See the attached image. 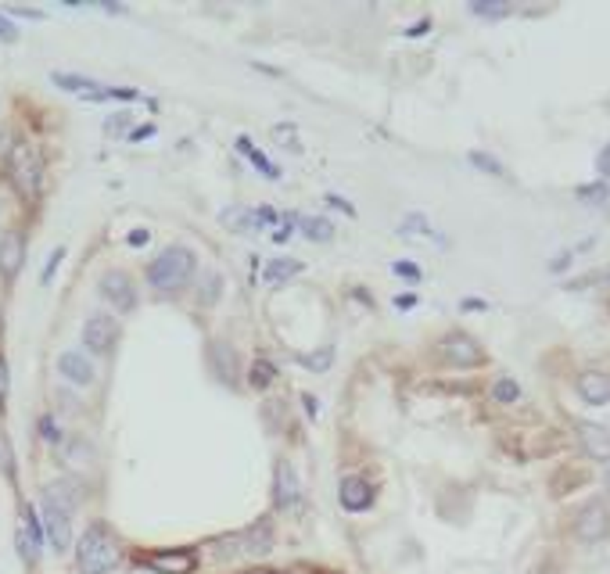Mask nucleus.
<instances>
[{
  "label": "nucleus",
  "instance_id": "nucleus-1",
  "mask_svg": "<svg viewBox=\"0 0 610 574\" xmlns=\"http://www.w3.org/2000/svg\"><path fill=\"white\" fill-rule=\"evenodd\" d=\"M194 276V251L187 244H169L147 266V280L155 291H180Z\"/></svg>",
  "mask_w": 610,
  "mask_h": 574
},
{
  "label": "nucleus",
  "instance_id": "nucleus-2",
  "mask_svg": "<svg viewBox=\"0 0 610 574\" xmlns=\"http://www.w3.org/2000/svg\"><path fill=\"white\" fill-rule=\"evenodd\" d=\"M76 564L83 574H104V571H112L119 564V542L112 539V531L108 527H87V535L79 539L76 546Z\"/></svg>",
  "mask_w": 610,
  "mask_h": 574
},
{
  "label": "nucleus",
  "instance_id": "nucleus-3",
  "mask_svg": "<svg viewBox=\"0 0 610 574\" xmlns=\"http://www.w3.org/2000/svg\"><path fill=\"white\" fill-rule=\"evenodd\" d=\"M273 549V527L262 521L255 527H248L241 531V535H230L223 542L212 546V552L219 560H234V557H266V552Z\"/></svg>",
  "mask_w": 610,
  "mask_h": 574
},
{
  "label": "nucleus",
  "instance_id": "nucleus-4",
  "mask_svg": "<svg viewBox=\"0 0 610 574\" xmlns=\"http://www.w3.org/2000/svg\"><path fill=\"white\" fill-rule=\"evenodd\" d=\"M8 169H11L15 187L22 190L26 198H33L40 190V183H44V158H40V151L33 144H15V151L8 158Z\"/></svg>",
  "mask_w": 610,
  "mask_h": 574
},
{
  "label": "nucleus",
  "instance_id": "nucleus-5",
  "mask_svg": "<svg viewBox=\"0 0 610 574\" xmlns=\"http://www.w3.org/2000/svg\"><path fill=\"white\" fill-rule=\"evenodd\" d=\"M441 355H446V363L456 366V370H477L481 363H485V352H481V345L474 341L471 334H464V330H456V334L446 337Z\"/></svg>",
  "mask_w": 610,
  "mask_h": 574
},
{
  "label": "nucleus",
  "instance_id": "nucleus-6",
  "mask_svg": "<svg viewBox=\"0 0 610 574\" xmlns=\"http://www.w3.org/2000/svg\"><path fill=\"white\" fill-rule=\"evenodd\" d=\"M115 337H119L115 316H104V312L87 316V323H83V345H87L94 355H108L115 348Z\"/></svg>",
  "mask_w": 610,
  "mask_h": 574
},
{
  "label": "nucleus",
  "instance_id": "nucleus-7",
  "mask_svg": "<svg viewBox=\"0 0 610 574\" xmlns=\"http://www.w3.org/2000/svg\"><path fill=\"white\" fill-rule=\"evenodd\" d=\"M101 294H104V298H108L119 312H130V309L137 305V287H133V280H130L122 269H112V273L101 276Z\"/></svg>",
  "mask_w": 610,
  "mask_h": 574
},
{
  "label": "nucleus",
  "instance_id": "nucleus-8",
  "mask_svg": "<svg viewBox=\"0 0 610 574\" xmlns=\"http://www.w3.org/2000/svg\"><path fill=\"white\" fill-rule=\"evenodd\" d=\"M44 524H47V539L58 552H65L72 542V524H69V509L58 506L51 499H44Z\"/></svg>",
  "mask_w": 610,
  "mask_h": 574
},
{
  "label": "nucleus",
  "instance_id": "nucleus-9",
  "mask_svg": "<svg viewBox=\"0 0 610 574\" xmlns=\"http://www.w3.org/2000/svg\"><path fill=\"white\" fill-rule=\"evenodd\" d=\"M22 259H26V241L18 230H8L4 237H0V276L11 280V276L22 269Z\"/></svg>",
  "mask_w": 610,
  "mask_h": 574
},
{
  "label": "nucleus",
  "instance_id": "nucleus-10",
  "mask_svg": "<svg viewBox=\"0 0 610 574\" xmlns=\"http://www.w3.org/2000/svg\"><path fill=\"white\" fill-rule=\"evenodd\" d=\"M219 223L226 230H234V233H259L266 230L262 216H259V208H248V205H230L219 212Z\"/></svg>",
  "mask_w": 610,
  "mask_h": 574
},
{
  "label": "nucleus",
  "instance_id": "nucleus-11",
  "mask_svg": "<svg viewBox=\"0 0 610 574\" xmlns=\"http://www.w3.org/2000/svg\"><path fill=\"white\" fill-rule=\"evenodd\" d=\"M147 567L158 574H191L194 571V552L191 549H165V552H151Z\"/></svg>",
  "mask_w": 610,
  "mask_h": 574
},
{
  "label": "nucleus",
  "instance_id": "nucleus-12",
  "mask_svg": "<svg viewBox=\"0 0 610 574\" xmlns=\"http://www.w3.org/2000/svg\"><path fill=\"white\" fill-rule=\"evenodd\" d=\"M58 373L65 380H72V385H79V388L94 385V363L83 352H61L58 355Z\"/></svg>",
  "mask_w": 610,
  "mask_h": 574
},
{
  "label": "nucleus",
  "instance_id": "nucleus-13",
  "mask_svg": "<svg viewBox=\"0 0 610 574\" xmlns=\"http://www.w3.org/2000/svg\"><path fill=\"white\" fill-rule=\"evenodd\" d=\"M298 499H302V481L294 474V466L287 459H280L277 463V506L291 509V506H298Z\"/></svg>",
  "mask_w": 610,
  "mask_h": 574
},
{
  "label": "nucleus",
  "instance_id": "nucleus-14",
  "mask_svg": "<svg viewBox=\"0 0 610 574\" xmlns=\"http://www.w3.org/2000/svg\"><path fill=\"white\" fill-rule=\"evenodd\" d=\"M338 496H341V506H345V509H352V514H355V509H366V506H370V499H373L370 484H366L363 478H345Z\"/></svg>",
  "mask_w": 610,
  "mask_h": 574
},
{
  "label": "nucleus",
  "instance_id": "nucleus-15",
  "mask_svg": "<svg viewBox=\"0 0 610 574\" xmlns=\"http://www.w3.org/2000/svg\"><path fill=\"white\" fill-rule=\"evenodd\" d=\"M237 151L248 155V162L255 165L266 180H280V169H277V165H269V158H266L262 151H255V147H251V137H237Z\"/></svg>",
  "mask_w": 610,
  "mask_h": 574
},
{
  "label": "nucleus",
  "instance_id": "nucleus-16",
  "mask_svg": "<svg viewBox=\"0 0 610 574\" xmlns=\"http://www.w3.org/2000/svg\"><path fill=\"white\" fill-rule=\"evenodd\" d=\"M298 273H302V262H294V259H273L262 276H266V284H277L280 287V284H287L291 276H298Z\"/></svg>",
  "mask_w": 610,
  "mask_h": 574
},
{
  "label": "nucleus",
  "instance_id": "nucleus-17",
  "mask_svg": "<svg viewBox=\"0 0 610 574\" xmlns=\"http://www.w3.org/2000/svg\"><path fill=\"white\" fill-rule=\"evenodd\" d=\"M298 230L309 241H330L334 237V223L323 216H298Z\"/></svg>",
  "mask_w": 610,
  "mask_h": 574
},
{
  "label": "nucleus",
  "instance_id": "nucleus-18",
  "mask_svg": "<svg viewBox=\"0 0 610 574\" xmlns=\"http://www.w3.org/2000/svg\"><path fill=\"white\" fill-rule=\"evenodd\" d=\"M302 363L309 366V370H316V373H323L330 363H334V345H323V348H316V352H309V355H302Z\"/></svg>",
  "mask_w": 610,
  "mask_h": 574
},
{
  "label": "nucleus",
  "instance_id": "nucleus-19",
  "mask_svg": "<svg viewBox=\"0 0 610 574\" xmlns=\"http://www.w3.org/2000/svg\"><path fill=\"white\" fill-rule=\"evenodd\" d=\"M273 140H280L287 151H298V130H294V126H273Z\"/></svg>",
  "mask_w": 610,
  "mask_h": 574
},
{
  "label": "nucleus",
  "instance_id": "nucleus-20",
  "mask_svg": "<svg viewBox=\"0 0 610 574\" xmlns=\"http://www.w3.org/2000/svg\"><path fill=\"white\" fill-rule=\"evenodd\" d=\"M269 380H273V366L266 363V359H259V363L251 366V385H255V388H266Z\"/></svg>",
  "mask_w": 610,
  "mask_h": 574
},
{
  "label": "nucleus",
  "instance_id": "nucleus-21",
  "mask_svg": "<svg viewBox=\"0 0 610 574\" xmlns=\"http://www.w3.org/2000/svg\"><path fill=\"white\" fill-rule=\"evenodd\" d=\"M216 287H219V276H216V273H208V276H205V291H201V302H212V298H216Z\"/></svg>",
  "mask_w": 610,
  "mask_h": 574
},
{
  "label": "nucleus",
  "instance_id": "nucleus-22",
  "mask_svg": "<svg viewBox=\"0 0 610 574\" xmlns=\"http://www.w3.org/2000/svg\"><path fill=\"white\" fill-rule=\"evenodd\" d=\"M61 259H65V251H61V248H54V251H51V262L44 266V284H47L51 276H54V269H58V262H61Z\"/></svg>",
  "mask_w": 610,
  "mask_h": 574
},
{
  "label": "nucleus",
  "instance_id": "nucleus-23",
  "mask_svg": "<svg viewBox=\"0 0 610 574\" xmlns=\"http://www.w3.org/2000/svg\"><path fill=\"white\" fill-rule=\"evenodd\" d=\"M0 40H8V44H15V40H18V29L11 26V18H4V15H0Z\"/></svg>",
  "mask_w": 610,
  "mask_h": 574
},
{
  "label": "nucleus",
  "instance_id": "nucleus-24",
  "mask_svg": "<svg viewBox=\"0 0 610 574\" xmlns=\"http://www.w3.org/2000/svg\"><path fill=\"white\" fill-rule=\"evenodd\" d=\"M40 431H44V438H47V441H58V438H61V434H58V428H54V420H51V416H44V420H40Z\"/></svg>",
  "mask_w": 610,
  "mask_h": 574
},
{
  "label": "nucleus",
  "instance_id": "nucleus-25",
  "mask_svg": "<svg viewBox=\"0 0 610 574\" xmlns=\"http://www.w3.org/2000/svg\"><path fill=\"white\" fill-rule=\"evenodd\" d=\"M11 151H15V147H11V137H8V133H0V162H8Z\"/></svg>",
  "mask_w": 610,
  "mask_h": 574
},
{
  "label": "nucleus",
  "instance_id": "nucleus-26",
  "mask_svg": "<svg viewBox=\"0 0 610 574\" xmlns=\"http://www.w3.org/2000/svg\"><path fill=\"white\" fill-rule=\"evenodd\" d=\"M395 273H398V276H409V280H416V276H420V269H416V266H409V262H398V266H395Z\"/></svg>",
  "mask_w": 610,
  "mask_h": 574
},
{
  "label": "nucleus",
  "instance_id": "nucleus-27",
  "mask_svg": "<svg viewBox=\"0 0 610 574\" xmlns=\"http://www.w3.org/2000/svg\"><path fill=\"white\" fill-rule=\"evenodd\" d=\"M8 398V363L0 359V402Z\"/></svg>",
  "mask_w": 610,
  "mask_h": 574
},
{
  "label": "nucleus",
  "instance_id": "nucleus-28",
  "mask_svg": "<svg viewBox=\"0 0 610 574\" xmlns=\"http://www.w3.org/2000/svg\"><path fill=\"white\" fill-rule=\"evenodd\" d=\"M144 241H147V233H144V230H140V233H130V244H137V248H140Z\"/></svg>",
  "mask_w": 610,
  "mask_h": 574
},
{
  "label": "nucleus",
  "instance_id": "nucleus-29",
  "mask_svg": "<svg viewBox=\"0 0 610 574\" xmlns=\"http://www.w3.org/2000/svg\"><path fill=\"white\" fill-rule=\"evenodd\" d=\"M255 574H273V571H255Z\"/></svg>",
  "mask_w": 610,
  "mask_h": 574
},
{
  "label": "nucleus",
  "instance_id": "nucleus-30",
  "mask_svg": "<svg viewBox=\"0 0 610 574\" xmlns=\"http://www.w3.org/2000/svg\"><path fill=\"white\" fill-rule=\"evenodd\" d=\"M607 370H610V366H607ZM607 484H610V474H607Z\"/></svg>",
  "mask_w": 610,
  "mask_h": 574
}]
</instances>
